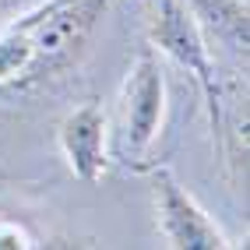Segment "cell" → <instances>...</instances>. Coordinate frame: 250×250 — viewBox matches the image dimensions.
<instances>
[{"mask_svg": "<svg viewBox=\"0 0 250 250\" xmlns=\"http://www.w3.org/2000/svg\"><path fill=\"white\" fill-rule=\"evenodd\" d=\"M152 201H155V219L162 236L176 250H226L232 247L222 229L197 208V201L180 187V180L166 169L152 173Z\"/></svg>", "mask_w": 250, "mask_h": 250, "instance_id": "cell-3", "label": "cell"}, {"mask_svg": "<svg viewBox=\"0 0 250 250\" xmlns=\"http://www.w3.org/2000/svg\"><path fill=\"white\" fill-rule=\"evenodd\" d=\"M166 120V74L159 57L145 49L124 85V148L141 159L155 145Z\"/></svg>", "mask_w": 250, "mask_h": 250, "instance_id": "cell-4", "label": "cell"}, {"mask_svg": "<svg viewBox=\"0 0 250 250\" xmlns=\"http://www.w3.org/2000/svg\"><path fill=\"white\" fill-rule=\"evenodd\" d=\"M60 148L71 173L95 183L106 173V113L103 106H81L60 124Z\"/></svg>", "mask_w": 250, "mask_h": 250, "instance_id": "cell-5", "label": "cell"}, {"mask_svg": "<svg viewBox=\"0 0 250 250\" xmlns=\"http://www.w3.org/2000/svg\"><path fill=\"white\" fill-rule=\"evenodd\" d=\"M148 39L159 53L173 57L180 67H187L201 88L205 103H208V116L211 127H222V92H219V74H215V60L208 49V36L201 32V25L194 21V14L187 11L183 0H159Z\"/></svg>", "mask_w": 250, "mask_h": 250, "instance_id": "cell-1", "label": "cell"}, {"mask_svg": "<svg viewBox=\"0 0 250 250\" xmlns=\"http://www.w3.org/2000/svg\"><path fill=\"white\" fill-rule=\"evenodd\" d=\"M194 21L201 25L205 36H219L229 42L236 53H247L250 42V21H247V4L243 0H183Z\"/></svg>", "mask_w": 250, "mask_h": 250, "instance_id": "cell-6", "label": "cell"}, {"mask_svg": "<svg viewBox=\"0 0 250 250\" xmlns=\"http://www.w3.org/2000/svg\"><path fill=\"white\" fill-rule=\"evenodd\" d=\"M28 247H36V240H32L18 222L0 219V250H28Z\"/></svg>", "mask_w": 250, "mask_h": 250, "instance_id": "cell-8", "label": "cell"}, {"mask_svg": "<svg viewBox=\"0 0 250 250\" xmlns=\"http://www.w3.org/2000/svg\"><path fill=\"white\" fill-rule=\"evenodd\" d=\"M32 67H36V49H32V39L25 36L18 25H7V32L0 36V85L28 74Z\"/></svg>", "mask_w": 250, "mask_h": 250, "instance_id": "cell-7", "label": "cell"}, {"mask_svg": "<svg viewBox=\"0 0 250 250\" xmlns=\"http://www.w3.org/2000/svg\"><path fill=\"white\" fill-rule=\"evenodd\" d=\"M42 0H0V18H11V14H21V11H32Z\"/></svg>", "mask_w": 250, "mask_h": 250, "instance_id": "cell-9", "label": "cell"}, {"mask_svg": "<svg viewBox=\"0 0 250 250\" xmlns=\"http://www.w3.org/2000/svg\"><path fill=\"white\" fill-rule=\"evenodd\" d=\"M106 4L109 0H42L14 25L32 39L36 63H57L88 39Z\"/></svg>", "mask_w": 250, "mask_h": 250, "instance_id": "cell-2", "label": "cell"}]
</instances>
